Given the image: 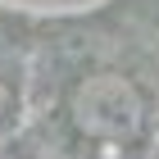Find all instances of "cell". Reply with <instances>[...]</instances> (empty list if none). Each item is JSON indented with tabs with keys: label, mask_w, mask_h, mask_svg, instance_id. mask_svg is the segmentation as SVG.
I'll use <instances>...</instances> for the list:
<instances>
[{
	"label": "cell",
	"mask_w": 159,
	"mask_h": 159,
	"mask_svg": "<svg viewBox=\"0 0 159 159\" xmlns=\"http://www.w3.org/2000/svg\"><path fill=\"white\" fill-rule=\"evenodd\" d=\"M64 123L86 146L132 150L150 132V96L123 68H91L64 91Z\"/></svg>",
	"instance_id": "cell-1"
},
{
	"label": "cell",
	"mask_w": 159,
	"mask_h": 159,
	"mask_svg": "<svg viewBox=\"0 0 159 159\" xmlns=\"http://www.w3.org/2000/svg\"><path fill=\"white\" fill-rule=\"evenodd\" d=\"M18 109H23V82H18V73L9 64L0 59V136L18 123Z\"/></svg>",
	"instance_id": "cell-2"
}]
</instances>
